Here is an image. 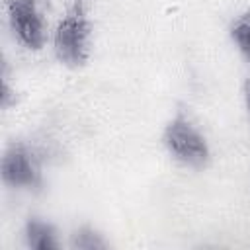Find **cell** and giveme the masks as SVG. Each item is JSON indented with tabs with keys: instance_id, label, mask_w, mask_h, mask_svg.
<instances>
[{
	"instance_id": "ba28073f",
	"label": "cell",
	"mask_w": 250,
	"mask_h": 250,
	"mask_svg": "<svg viewBox=\"0 0 250 250\" xmlns=\"http://www.w3.org/2000/svg\"><path fill=\"white\" fill-rule=\"evenodd\" d=\"M16 102H18V98H16V88L10 86L8 68H6V64H4V68H2V88H0V107H2L4 111H8Z\"/></svg>"
},
{
	"instance_id": "52a82bcc",
	"label": "cell",
	"mask_w": 250,
	"mask_h": 250,
	"mask_svg": "<svg viewBox=\"0 0 250 250\" xmlns=\"http://www.w3.org/2000/svg\"><path fill=\"white\" fill-rule=\"evenodd\" d=\"M227 35L230 45L234 47V51L246 61L250 62V6L242 8L240 12H236L227 27Z\"/></svg>"
},
{
	"instance_id": "6da1fadb",
	"label": "cell",
	"mask_w": 250,
	"mask_h": 250,
	"mask_svg": "<svg viewBox=\"0 0 250 250\" xmlns=\"http://www.w3.org/2000/svg\"><path fill=\"white\" fill-rule=\"evenodd\" d=\"M53 57L68 70L84 68L94 53V23L82 0H72L55 21L49 39Z\"/></svg>"
},
{
	"instance_id": "277c9868",
	"label": "cell",
	"mask_w": 250,
	"mask_h": 250,
	"mask_svg": "<svg viewBox=\"0 0 250 250\" xmlns=\"http://www.w3.org/2000/svg\"><path fill=\"white\" fill-rule=\"evenodd\" d=\"M4 16L14 41L25 51H43L51 39V25L43 0H4Z\"/></svg>"
},
{
	"instance_id": "7a4b0ae2",
	"label": "cell",
	"mask_w": 250,
	"mask_h": 250,
	"mask_svg": "<svg viewBox=\"0 0 250 250\" xmlns=\"http://www.w3.org/2000/svg\"><path fill=\"white\" fill-rule=\"evenodd\" d=\"M160 145L168 158L178 166L203 172L211 166L213 146L207 133L186 109H176L160 131Z\"/></svg>"
},
{
	"instance_id": "5b68a950",
	"label": "cell",
	"mask_w": 250,
	"mask_h": 250,
	"mask_svg": "<svg viewBox=\"0 0 250 250\" xmlns=\"http://www.w3.org/2000/svg\"><path fill=\"white\" fill-rule=\"evenodd\" d=\"M21 242L27 250H61L66 246L61 229L45 215L31 213L21 225Z\"/></svg>"
},
{
	"instance_id": "3957f363",
	"label": "cell",
	"mask_w": 250,
	"mask_h": 250,
	"mask_svg": "<svg viewBox=\"0 0 250 250\" xmlns=\"http://www.w3.org/2000/svg\"><path fill=\"white\" fill-rule=\"evenodd\" d=\"M0 180L14 191H39L45 184V168L39 150L23 139L8 141L0 156Z\"/></svg>"
},
{
	"instance_id": "9c48e42d",
	"label": "cell",
	"mask_w": 250,
	"mask_h": 250,
	"mask_svg": "<svg viewBox=\"0 0 250 250\" xmlns=\"http://www.w3.org/2000/svg\"><path fill=\"white\" fill-rule=\"evenodd\" d=\"M240 94H242V107H244V113H246V117H248V121H250V74L244 78Z\"/></svg>"
},
{
	"instance_id": "8992f818",
	"label": "cell",
	"mask_w": 250,
	"mask_h": 250,
	"mask_svg": "<svg viewBox=\"0 0 250 250\" xmlns=\"http://www.w3.org/2000/svg\"><path fill=\"white\" fill-rule=\"evenodd\" d=\"M66 248L70 250H109L111 240L92 223H80L66 234Z\"/></svg>"
}]
</instances>
